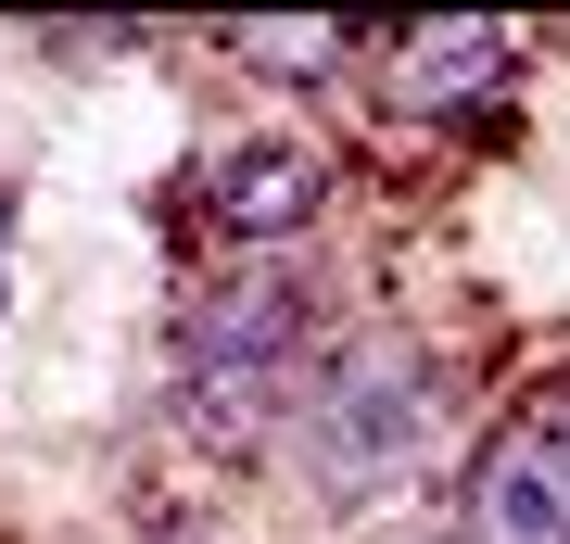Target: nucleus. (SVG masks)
<instances>
[{"instance_id": "4", "label": "nucleus", "mask_w": 570, "mask_h": 544, "mask_svg": "<svg viewBox=\"0 0 570 544\" xmlns=\"http://www.w3.org/2000/svg\"><path fill=\"white\" fill-rule=\"evenodd\" d=\"M520 77V26H482V13H456V26H406V39L381 51V89L406 101V115H456V101H494Z\"/></svg>"}, {"instance_id": "2", "label": "nucleus", "mask_w": 570, "mask_h": 544, "mask_svg": "<svg viewBox=\"0 0 570 544\" xmlns=\"http://www.w3.org/2000/svg\"><path fill=\"white\" fill-rule=\"evenodd\" d=\"M305 355H317V291L292 266H228L178 304V405L190 431L228 456V444H279L292 431V393H305Z\"/></svg>"}, {"instance_id": "6", "label": "nucleus", "mask_w": 570, "mask_h": 544, "mask_svg": "<svg viewBox=\"0 0 570 544\" xmlns=\"http://www.w3.org/2000/svg\"><path fill=\"white\" fill-rule=\"evenodd\" d=\"M0 304H13V190H0Z\"/></svg>"}, {"instance_id": "7", "label": "nucleus", "mask_w": 570, "mask_h": 544, "mask_svg": "<svg viewBox=\"0 0 570 544\" xmlns=\"http://www.w3.org/2000/svg\"><path fill=\"white\" fill-rule=\"evenodd\" d=\"M406 544H469V532H456V520H431V532H406Z\"/></svg>"}, {"instance_id": "5", "label": "nucleus", "mask_w": 570, "mask_h": 544, "mask_svg": "<svg viewBox=\"0 0 570 544\" xmlns=\"http://www.w3.org/2000/svg\"><path fill=\"white\" fill-rule=\"evenodd\" d=\"M216 51L254 63V77H279V89H317V77L355 63V26H279V13H254V26H216Z\"/></svg>"}, {"instance_id": "3", "label": "nucleus", "mask_w": 570, "mask_h": 544, "mask_svg": "<svg viewBox=\"0 0 570 544\" xmlns=\"http://www.w3.org/2000/svg\"><path fill=\"white\" fill-rule=\"evenodd\" d=\"M204 202H216L228 241H305V228L330 216V152H305V140H228L204 165Z\"/></svg>"}, {"instance_id": "1", "label": "nucleus", "mask_w": 570, "mask_h": 544, "mask_svg": "<svg viewBox=\"0 0 570 544\" xmlns=\"http://www.w3.org/2000/svg\"><path fill=\"white\" fill-rule=\"evenodd\" d=\"M444 431H456V367L406 343V329H367V343L317 355L305 393H292V482H305L330 520H367V506L419 494L431 468H444Z\"/></svg>"}]
</instances>
